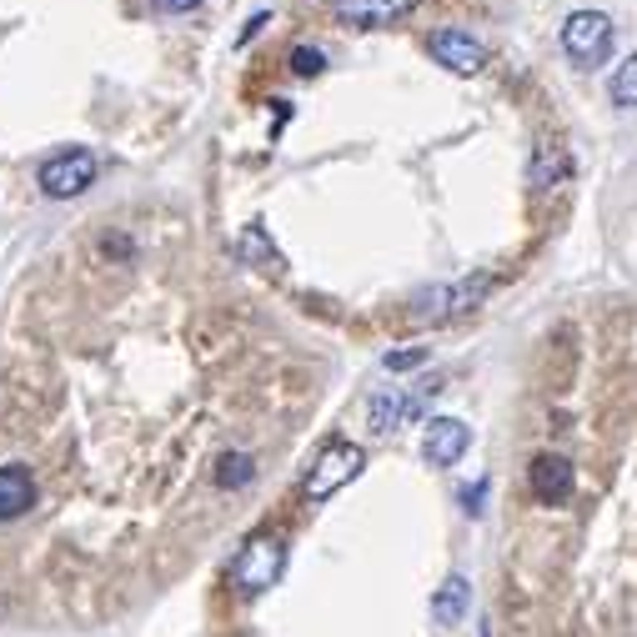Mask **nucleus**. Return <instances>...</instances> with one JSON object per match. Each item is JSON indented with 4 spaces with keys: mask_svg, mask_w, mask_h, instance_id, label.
I'll list each match as a JSON object with an SVG mask.
<instances>
[{
    "mask_svg": "<svg viewBox=\"0 0 637 637\" xmlns=\"http://www.w3.org/2000/svg\"><path fill=\"white\" fill-rule=\"evenodd\" d=\"M281 567H286V542H281L276 532H257V537H247L241 552L231 557V583H237V593L257 597V593H267V587H276Z\"/></svg>",
    "mask_w": 637,
    "mask_h": 637,
    "instance_id": "f257e3e1",
    "label": "nucleus"
},
{
    "mask_svg": "<svg viewBox=\"0 0 637 637\" xmlns=\"http://www.w3.org/2000/svg\"><path fill=\"white\" fill-rule=\"evenodd\" d=\"M362 467H367V452H362L357 442H326L322 452H316V462H312V472H306V482H302V498L306 502H326L332 492H342L352 477H362Z\"/></svg>",
    "mask_w": 637,
    "mask_h": 637,
    "instance_id": "f03ea898",
    "label": "nucleus"
},
{
    "mask_svg": "<svg viewBox=\"0 0 637 637\" xmlns=\"http://www.w3.org/2000/svg\"><path fill=\"white\" fill-rule=\"evenodd\" d=\"M562 51L577 65H603L613 51V21L603 11H573L562 21Z\"/></svg>",
    "mask_w": 637,
    "mask_h": 637,
    "instance_id": "7ed1b4c3",
    "label": "nucleus"
},
{
    "mask_svg": "<svg viewBox=\"0 0 637 637\" xmlns=\"http://www.w3.org/2000/svg\"><path fill=\"white\" fill-rule=\"evenodd\" d=\"M91 181H96V156L81 152V146H71V152L51 156V161L41 166V191L51 196V201H71V196H81Z\"/></svg>",
    "mask_w": 637,
    "mask_h": 637,
    "instance_id": "20e7f679",
    "label": "nucleus"
},
{
    "mask_svg": "<svg viewBox=\"0 0 637 637\" xmlns=\"http://www.w3.org/2000/svg\"><path fill=\"white\" fill-rule=\"evenodd\" d=\"M528 487H532V498H537L542 508H562V502L573 498V462H567V457H557V452L532 457Z\"/></svg>",
    "mask_w": 637,
    "mask_h": 637,
    "instance_id": "39448f33",
    "label": "nucleus"
},
{
    "mask_svg": "<svg viewBox=\"0 0 637 637\" xmlns=\"http://www.w3.org/2000/svg\"><path fill=\"white\" fill-rule=\"evenodd\" d=\"M492 292V281L487 276H472V281H457V286H437V292H427L417 302V316H432V322H447V316H462L472 312L482 296Z\"/></svg>",
    "mask_w": 637,
    "mask_h": 637,
    "instance_id": "423d86ee",
    "label": "nucleus"
},
{
    "mask_svg": "<svg viewBox=\"0 0 637 637\" xmlns=\"http://www.w3.org/2000/svg\"><path fill=\"white\" fill-rule=\"evenodd\" d=\"M427 51H432L437 65H447V71H457V76H477V71L487 65V45L472 41L467 31H432Z\"/></svg>",
    "mask_w": 637,
    "mask_h": 637,
    "instance_id": "0eeeda50",
    "label": "nucleus"
},
{
    "mask_svg": "<svg viewBox=\"0 0 637 637\" xmlns=\"http://www.w3.org/2000/svg\"><path fill=\"white\" fill-rule=\"evenodd\" d=\"M467 447H472V432H467V421H457V417H432V421H427V437H421V457H427L432 467L462 462Z\"/></svg>",
    "mask_w": 637,
    "mask_h": 637,
    "instance_id": "6e6552de",
    "label": "nucleus"
},
{
    "mask_svg": "<svg viewBox=\"0 0 637 637\" xmlns=\"http://www.w3.org/2000/svg\"><path fill=\"white\" fill-rule=\"evenodd\" d=\"M332 11L342 25L372 31V25H397L401 15L417 11V0H332Z\"/></svg>",
    "mask_w": 637,
    "mask_h": 637,
    "instance_id": "1a4fd4ad",
    "label": "nucleus"
},
{
    "mask_svg": "<svg viewBox=\"0 0 637 637\" xmlns=\"http://www.w3.org/2000/svg\"><path fill=\"white\" fill-rule=\"evenodd\" d=\"M35 508V477L21 462L0 467V522H21Z\"/></svg>",
    "mask_w": 637,
    "mask_h": 637,
    "instance_id": "9d476101",
    "label": "nucleus"
},
{
    "mask_svg": "<svg viewBox=\"0 0 637 637\" xmlns=\"http://www.w3.org/2000/svg\"><path fill=\"white\" fill-rule=\"evenodd\" d=\"M467 607H472V587H467V577H447V583L437 587V597H432L437 623H462Z\"/></svg>",
    "mask_w": 637,
    "mask_h": 637,
    "instance_id": "9b49d317",
    "label": "nucleus"
},
{
    "mask_svg": "<svg viewBox=\"0 0 637 637\" xmlns=\"http://www.w3.org/2000/svg\"><path fill=\"white\" fill-rule=\"evenodd\" d=\"M411 411H417V401H411V397H397V391H382V397H372V432L387 437L401 417H411Z\"/></svg>",
    "mask_w": 637,
    "mask_h": 637,
    "instance_id": "f8f14e48",
    "label": "nucleus"
},
{
    "mask_svg": "<svg viewBox=\"0 0 637 637\" xmlns=\"http://www.w3.org/2000/svg\"><path fill=\"white\" fill-rule=\"evenodd\" d=\"M251 477H257V462H251L247 452H227L217 462V487H221V492H241V487H251Z\"/></svg>",
    "mask_w": 637,
    "mask_h": 637,
    "instance_id": "ddd939ff",
    "label": "nucleus"
},
{
    "mask_svg": "<svg viewBox=\"0 0 637 637\" xmlns=\"http://www.w3.org/2000/svg\"><path fill=\"white\" fill-rule=\"evenodd\" d=\"M613 101H617V106H627V111L637 106V51L627 55L623 65H617V76H613Z\"/></svg>",
    "mask_w": 637,
    "mask_h": 637,
    "instance_id": "4468645a",
    "label": "nucleus"
},
{
    "mask_svg": "<svg viewBox=\"0 0 637 637\" xmlns=\"http://www.w3.org/2000/svg\"><path fill=\"white\" fill-rule=\"evenodd\" d=\"M322 65H326V55L316 51V45H296V51H292V71H296V76H316Z\"/></svg>",
    "mask_w": 637,
    "mask_h": 637,
    "instance_id": "2eb2a0df",
    "label": "nucleus"
},
{
    "mask_svg": "<svg viewBox=\"0 0 637 637\" xmlns=\"http://www.w3.org/2000/svg\"><path fill=\"white\" fill-rule=\"evenodd\" d=\"M427 362V346H407V352H387V372H411Z\"/></svg>",
    "mask_w": 637,
    "mask_h": 637,
    "instance_id": "dca6fc26",
    "label": "nucleus"
},
{
    "mask_svg": "<svg viewBox=\"0 0 637 637\" xmlns=\"http://www.w3.org/2000/svg\"><path fill=\"white\" fill-rule=\"evenodd\" d=\"M156 11H171V15H181V11H196L201 0H152Z\"/></svg>",
    "mask_w": 637,
    "mask_h": 637,
    "instance_id": "f3484780",
    "label": "nucleus"
}]
</instances>
